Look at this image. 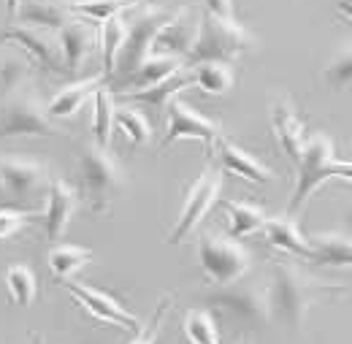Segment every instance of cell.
Here are the masks:
<instances>
[{
	"instance_id": "cell-1",
	"label": "cell",
	"mask_w": 352,
	"mask_h": 344,
	"mask_svg": "<svg viewBox=\"0 0 352 344\" xmlns=\"http://www.w3.org/2000/svg\"><path fill=\"white\" fill-rule=\"evenodd\" d=\"M347 288L331 285L322 279L309 277L298 266L279 260L274 266V279L268 285V303H271V317L279 314L290 328H301L304 317L314 303L322 301V296H336L344 293Z\"/></svg>"
},
{
	"instance_id": "cell-2",
	"label": "cell",
	"mask_w": 352,
	"mask_h": 344,
	"mask_svg": "<svg viewBox=\"0 0 352 344\" xmlns=\"http://www.w3.org/2000/svg\"><path fill=\"white\" fill-rule=\"evenodd\" d=\"M333 141L325 136V133H314L309 136L304 149H301V158H298V176H296V187H293V198H290V206H287V215L296 217L309 198L328 182V179H336V176H344L350 182L352 166L350 160H339L333 155Z\"/></svg>"
},
{
	"instance_id": "cell-3",
	"label": "cell",
	"mask_w": 352,
	"mask_h": 344,
	"mask_svg": "<svg viewBox=\"0 0 352 344\" xmlns=\"http://www.w3.org/2000/svg\"><path fill=\"white\" fill-rule=\"evenodd\" d=\"M252 46H255V39L236 19H222L204 11L198 22L195 43L182 63L184 68H192L198 63H233L239 54L250 52Z\"/></svg>"
},
{
	"instance_id": "cell-4",
	"label": "cell",
	"mask_w": 352,
	"mask_h": 344,
	"mask_svg": "<svg viewBox=\"0 0 352 344\" xmlns=\"http://www.w3.org/2000/svg\"><path fill=\"white\" fill-rule=\"evenodd\" d=\"M79 182L85 187L89 209L95 215H106L125 187V171L106 147H98L92 141L82 147L79 155Z\"/></svg>"
},
{
	"instance_id": "cell-5",
	"label": "cell",
	"mask_w": 352,
	"mask_h": 344,
	"mask_svg": "<svg viewBox=\"0 0 352 344\" xmlns=\"http://www.w3.org/2000/svg\"><path fill=\"white\" fill-rule=\"evenodd\" d=\"M198 260H201L206 279L217 288L244 279L247 271L252 268L250 250L239 244L236 239L220 236V233H204L198 239Z\"/></svg>"
},
{
	"instance_id": "cell-6",
	"label": "cell",
	"mask_w": 352,
	"mask_h": 344,
	"mask_svg": "<svg viewBox=\"0 0 352 344\" xmlns=\"http://www.w3.org/2000/svg\"><path fill=\"white\" fill-rule=\"evenodd\" d=\"M171 19V11L168 8H163V6H146V8H141L135 17L131 19H125V25H128V36H125V43H122V52H120V57H117V65H114V74H111V79L117 76L120 82L135 71L149 54H152V43H155V36H157V30L166 25Z\"/></svg>"
},
{
	"instance_id": "cell-7",
	"label": "cell",
	"mask_w": 352,
	"mask_h": 344,
	"mask_svg": "<svg viewBox=\"0 0 352 344\" xmlns=\"http://www.w3.org/2000/svg\"><path fill=\"white\" fill-rule=\"evenodd\" d=\"M16 136H41L57 138L63 130L54 128V120L46 114V106L30 92H11L0 103V141Z\"/></svg>"
},
{
	"instance_id": "cell-8",
	"label": "cell",
	"mask_w": 352,
	"mask_h": 344,
	"mask_svg": "<svg viewBox=\"0 0 352 344\" xmlns=\"http://www.w3.org/2000/svg\"><path fill=\"white\" fill-rule=\"evenodd\" d=\"M220 193H222V171L217 166H206L204 173L187 190L184 206H182V212L176 217L171 233H168V244H182L190 233H195L198 225L209 217V212L214 209V204L220 201Z\"/></svg>"
},
{
	"instance_id": "cell-9",
	"label": "cell",
	"mask_w": 352,
	"mask_h": 344,
	"mask_svg": "<svg viewBox=\"0 0 352 344\" xmlns=\"http://www.w3.org/2000/svg\"><path fill=\"white\" fill-rule=\"evenodd\" d=\"M0 179L16 209L41 201L49 187V166L33 158H0Z\"/></svg>"
},
{
	"instance_id": "cell-10",
	"label": "cell",
	"mask_w": 352,
	"mask_h": 344,
	"mask_svg": "<svg viewBox=\"0 0 352 344\" xmlns=\"http://www.w3.org/2000/svg\"><path fill=\"white\" fill-rule=\"evenodd\" d=\"M168 125H166V136L160 141V149H168L171 144L182 141V138H195V141H204L206 152L214 149V144L220 141L222 136V125L204 117L201 111H195L187 100H182L179 95H174L168 103Z\"/></svg>"
},
{
	"instance_id": "cell-11",
	"label": "cell",
	"mask_w": 352,
	"mask_h": 344,
	"mask_svg": "<svg viewBox=\"0 0 352 344\" xmlns=\"http://www.w3.org/2000/svg\"><path fill=\"white\" fill-rule=\"evenodd\" d=\"M209 303L217 309H225V312H233L236 317H241L250 325H263L271 320L268 285H247L239 279L233 285L217 288L209 296Z\"/></svg>"
},
{
	"instance_id": "cell-12",
	"label": "cell",
	"mask_w": 352,
	"mask_h": 344,
	"mask_svg": "<svg viewBox=\"0 0 352 344\" xmlns=\"http://www.w3.org/2000/svg\"><path fill=\"white\" fill-rule=\"evenodd\" d=\"M0 43H14V46L25 49L28 57L33 63H38V68H44L49 74L63 71L60 49H57V33H52V30L25 25V22H8L0 30Z\"/></svg>"
},
{
	"instance_id": "cell-13",
	"label": "cell",
	"mask_w": 352,
	"mask_h": 344,
	"mask_svg": "<svg viewBox=\"0 0 352 344\" xmlns=\"http://www.w3.org/2000/svg\"><path fill=\"white\" fill-rule=\"evenodd\" d=\"M57 285H63L79 306H85L89 314L95 317V320H100V323H109V325H120V328H128V331H138L141 328V320L125 309V303H120L114 296H109V293H103V290H98V288H89V285H76V282H57Z\"/></svg>"
},
{
	"instance_id": "cell-14",
	"label": "cell",
	"mask_w": 352,
	"mask_h": 344,
	"mask_svg": "<svg viewBox=\"0 0 352 344\" xmlns=\"http://www.w3.org/2000/svg\"><path fill=\"white\" fill-rule=\"evenodd\" d=\"M198 22L201 17L190 8V6H182L171 11V19L157 30L155 43H152V54H166V57H176V60H184L187 52L192 49L195 36H198Z\"/></svg>"
},
{
	"instance_id": "cell-15",
	"label": "cell",
	"mask_w": 352,
	"mask_h": 344,
	"mask_svg": "<svg viewBox=\"0 0 352 344\" xmlns=\"http://www.w3.org/2000/svg\"><path fill=\"white\" fill-rule=\"evenodd\" d=\"M76 209H79L76 190L65 179H49V187H46V209H44V230H46V239L52 244H57L65 236L68 222H71V217H74Z\"/></svg>"
},
{
	"instance_id": "cell-16",
	"label": "cell",
	"mask_w": 352,
	"mask_h": 344,
	"mask_svg": "<svg viewBox=\"0 0 352 344\" xmlns=\"http://www.w3.org/2000/svg\"><path fill=\"white\" fill-rule=\"evenodd\" d=\"M271 128H274L279 147L285 149V155L293 163H298L301 149L307 144V128H304L296 106L290 103V98H276L271 103Z\"/></svg>"
},
{
	"instance_id": "cell-17",
	"label": "cell",
	"mask_w": 352,
	"mask_h": 344,
	"mask_svg": "<svg viewBox=\"0 0 352 344\" xmlns=\"http://www.w3.org/2000/svg\"><path fill=\"white\" fill-rule=\"evenodd\" d=\"M95 46V30L89 22H82L79 17H74L71 22H65L57 30V49H60V63L63 71L76 74L79 65H85Z\"/></svg>"
},
{
	"instance_id": "cell-18",
	"label": "cell",
	"mask_w": 352,
	"mask_h": 344,
	"mask_svg": "<svg viewBox=\"0 0 352 344\" xmlns=\"http://www.w3.org/2000/svg\"><path fill=\"white\" fill-rule=\"evenodd\" d=\"M214 155H217V169L228 173H236L247 182H255V184H271L274 182V171L265 169L258 158H252L247 149H241L236 141L220 136V141L214 144Z\"/></svg>"
},
{
	"instance_id": "cell-19",
	"label": "cell",
	"mask_w": 352,
	"mask_h": 344,
	"mask_svg": "<svg viewBox=\"0 0 352 344\" xmlns=\"http://www.w3.org/2000/svg\"><path fill=\"white\" fill-rule=\"evenodd\" d=\"M179 71H184V63L176 60V57H166V54H149L135 71H131L120 85L114 87L117 95H125V92H138V89H146V87H155L166 79L176 76Z\"/></svg>"
},
{
	"instance_id": "cell-20",
	"label": "cell",
	"mask_w": 352,
	"mask_h": 344,
	"mask_svg": "<svg viewBox=\"0 0 352 344\" xmlns=\"http://www.w3.org/2000/svg\"><path fill=\"white\" fill-rule=\"evenodd\" d=\"M265 241L287 255H296L301 260L311 263V244H309V236H304V230L298 228V222L290 215L285 217H268L263 225Z\"/></svg>"
},
{
	"instance_id": "cell-21",
	"label": "cell",
	"mask_w": 352,
	"mask_h": 344,
	"mask_svg": "<svg viewBox=\"0 0 352 344\" xmlns=\"http://www.w3.org/2000/svg\"><path fill=\"white\" fill-rule=\"evenodd\" d=\"M100 85H106L103 76H89V79H82V82H74V85L63 87L49 103H46V114L52 120H71L79 114V109L85 106L89 95L98 89Z\"/></svg>"
},
{
	"instance_id": "cell-22",
	"label": "cell",
	"mask_w": 352,
	"mask_h": 344,
	"mask_svg": "<svg viewBox=\"0 0 352 344\" xmlns=\"http://www.w3.org/2000/svg\"><path fill=\"white\" fill-rule=\"evenodd\" d=\"M74 14L68 8V3H57V0H30V3H22L19 14L14 22H25V25H36V28H44L57 33L65 22H71Z\"/></svg>"
},
{
	"instance_id": "cell-23",
	"label": "cell",
	"mask_w": 352,
	"mask_h": 344,
	"mask_svg": "<svg viewBox=\"0 0 352 344\" xmlns=\"http://www.w3.org/2000/svg\"><path fill=\"white\" fill-rule=\"evenodd\" d=\"M309 244H311V263L350 268L352 244H350V236H347V233H342V230L317 233V236L309 239Z\"/></svg>"
},
{
	"instance_id": "cell-24",
	"label": "cell",
	"mask_w": 352,
	"mask_h": 344,
	"mask_svg": "<svg viewBox=\"0 0 352 344\" xmlns=\"http://www.w3.org/2000/svg\"><path fill=\"white\" fill-rule=\"evenodd\" d=\"M190 82L204 95H228L236 85V71L230 63H198L190 68Z\"/></svg>"
},
{
	"instance_id": "cell-25",
	"label": "cell",
	"mask_w": 352,
	"mask_h": 344,
	"mask_svg": "<svg viewBox=\"0 0 352 344\" xmlns=\"http://www.w3.org/2000/svg\"><path fill=\"white\" fill-rule=\"evenodd\" d=\"M225 217H228V233L230 239H244L252 233H261L265 225V209L255 206V204H244V201H225L222 204Z\"/></svg>"
},
{
	"instance_id": "cell-26",
	"label": "cell",
	"mask_w": 352,
	"mask_h": 344,
	"mask_svg": "<svg viewBox=\"0 0 352 344\" xmlns=\"http://www.w3.org/2000/svg\"><path fill=\"white\" fill-rule=\"evenodd\" d=\"M92 258H95V252L87 250V247L63 244V241L52 244V250H49V271H52V279H54V282L68 279L71 274L82 271V266L92 263Z\"/></svg>"
},
{
	"instance_id": "cell-27",
	"label": "cell",
	"mask_w": 352,
	"mask_h": 344,
	"mask_svg": "<svg viewBox=\"0 0 352 344\" xmlns=\"http://www.w3.org/2000/svg\"><path fill=\"white\" fill-rule=\"evenodd\" d=\"M190 74H184V71H179L176 76L171 79H166V82H160V85L155 87H146V89H138V92H125V95H120L125 103H144V106H149V109H166V103L179 95L184 87H190Z\"/></svg>"
},
{
	"instance_id": "cell-28",
	"label": "cell",
	"mask_w": 352,
	"mask_h": 344,
	"mask_svg": "<svg viewBox=\"0 0 352 344\" xmlns=\"http://www.w3.org/2000/svg\"><path fill=\"white\" fill-rule=\"evenodd\" d=\"M95 109H92V136L98 147H109L111 128H114V92L106 85H100L95 92Z\"/></svg>"
},
{
	"instance_id": "cell-29",
	"label": "cell",
	"mask_w": 352,
	"mask_h": 344,
	"mask_svg": "<svg viewBox=\"0 0 352 344\" xmlns=\"http://www.w3.org/2000/svg\"><path fill=\"white\" fill-rule=\"evenodd\" d=\"M125 36H128V25L120 17L103 22L100 28V49H103V79L109 82L111 74H114V65H117V57L122 52V43H125Z\"/></svg>"
},
{
	"instance_id": "cell-30",
	"label": "cell",
	"mask_w": 352,
	"mask_h": 344,
	"mask_svg": "<svg viewBox=\"0 0 352 344\" xmlns=\"http://www.w3.org/2000/svg\"><path fill=\"white\" fill-rule=\"evenodd\" d=\"M71 14L79 19H89V22H109L114 17H120L125 8H131L141 0H65Z\"/></svg>"
},
{
	"instance_id": "cell-31",
	"label": "cell",
	"mask_w": 352,
	"mask_h": 344,
	"mask_svg": "<svg viewBox=\"0 0 352 344\" xmlns=\"http://www.w3.org/2000/svg\"><path fill=\"white\" fill-rule=\"evenodd\" d=\"M114 125H117V130L131 141L133 147H144V144L152 141V122L146 120L144 111H138L133 106L114 109Z\"/></svg>"
},
{
	"instance_id": "cell-32",
	"label": "cell",
	"mask_w": 352,
	"mask_h": 344,
	"mask_svg": "<svg viewBox=\"0 0 352 344\" xmlns=\"http://www.w3.org/2000/svg\"><path fill=\"white\" fill-rule=\"evenodd\" d=\"M6 290L11 296V301L19 303V306H30L36 301V293H38V285H36V274L30 266L25 263H14L6 268Z\"/></svg>"
},
{
	"instance_id": "cell-33",
	"label": "cell",
	"mask_w": 352,
	"mask_h": 344,
	"mask_svg": "<svg viewBox=\"0 0 352 344\" xmlns=\"http://www.w3.org/2000/svg\"><path fill=\"white\" fill-rule=\"evenodd\" d=\"M184 336L190 344H220L217 323L206 309H190L184 314Z\"/></svg>"
},
{
	"instance_id": "cell-34",
	"label": "cell",
	"mask_w": 352,
	"mask_h": 344,
	"mask_svg": "<svg viewBox=\"0 0 352 344\" xmlns=\"http://www.w3.org/2000/svg\"><path fill=\"white\" fill-rule=\"evenodd\" d=\"M25 74H28V63L25 60H16V57L0 60V98L19 85Z\"/></svg>"
},
{
	"instance_id": "cell-35",
	"label": "cell",
	"mask_w": 352,
	"mask_h": 344,
	"mask_svg": "<svg viewBox=\"0 0 352 344\" xmlns=\"http://www.w3.org/2000/svg\"><path fill=\"white\" fill-rule=\"evenodd\" d=\"M33 212L25 209H11V206H0V239H8L14 233H19L28 222H33Z\"/></svg>"
},
{
	"instance_id": "cell-36",
	"label": "cell",
	"mask_w": 352,
	"mask_h": 344,
	"mask_svg": "<svg viewBox=\"0 0 352 344\" xmlns=\"http://www.w3.org/2000/svg\"><path fill=\"white\" fill-rule=\"evenodd\" d=\"M350 76H352V54H350V49H344V52L325 68V79H328L331 87L342 89V87L350 85Z\"/></svg>"
},
{
	"instance_id": "cell-37",
	"label": "cell",
	"mask_w": 352,
	"mask_h": 344,
	"mask_svg": "<svg viewBox=\"0 0 352 344\" xmlns=\"http://www.w3.org/2000/svg\"><path fill=\"white\" fill-rule=\"evenodd\" d=\"M168 303H171V299H163V301H160V306L155 309V317H152V320H149V325H146V331H144L141 336H135V342H131V344H157L160 323H163V314H166Z\"/></svg>"
},
{
	"instance_id": "cell-38",
	"label": "cell",
	"mask_w": 352,
	"mask_h": 344,
	"mask_svg": "<svg viewBox=\"0 0 352 344\" xmlns=\"http://www.w3.org/2000/svg\"><path fill=\"white\" fill-rule=\"evenodd\" d=\"M206 14L212 17H222V19H236L233 17V0H204Z\"/></svg>"
},
{
	"instance_id": "cell-39",
	"label": "cell",
	"mask_w": 352,
	"mask_h": 344,
	"mask_svg": "<svg viewBox=\"0 0 352 344\" xmlns=\"http://www.w3.org/2000/svg\"><path fill=\"white\" fill-rule=\"evenodd\" d=\"M22 3H25V0H3V6H6V17H8V22H14V19H16V14H19V8H22Z\"/></svg>"
},
{
	"instance_id": "cell-40",
	"label": "cell",
	"mask_w": 352,
	"mask_h": 344,
	"mask_svg": "<svg viewBox=\"0 0 352 344\" xmlns=\"http://www.w3.org/2000/svg\"><path fill=\"white\" fill-rule=\"evenodd\" d=\"M0 206H11V209H16L14 201H11V195H8V190H6V184H3V179H0Z\"/></svg>"
},
{
	"instance_id": "cell-41",
	"label": "cell",
	"mask_w": 352,
	"mask_h": 344,
	"mask_svg": "<svg viewBox=\"0 0 352 344\" xmlns=\"http://www.w3.org/2000/svg\"><path fill=\"white\" fill-rule=\"evenodd\" d=\"M336 3H342V6H344V8L350 11V0H336Z\"/></svg>"
}]
</instances>
